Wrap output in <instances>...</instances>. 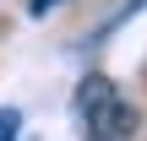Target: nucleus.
<instances>
[{
    "label": "nucleus",
    "instance_id": "nucleus-1",
    "mask_svg": "<svg viewBox=\"0 0 147 141\" xmlns=\"http://www.w3.org/2000/svg\"><path fill=\"white\" fill-rule=\"evenodd\" d=\"M76 120L87 125L93 141H131L136 136V109L120 98V87L109 76H82L76 82Z\"/></svg>",
    "mask_w": 147,
    "mask_h": 141
},
{
    "label": "nucleus",
    "instance_id": "nucleus-2",
    "mask_svg": "<svg viewBox=\"0 0 147 141\" xmlns=\"http://www.w3.org/2000/svg\"><path fill=\"white\" fill-rule=\"evenodd\" d=\"M22 136V114L16 109H0V141H16Z\"/></svg>",
    "mask_w": 147,
    "mask_h": 141
},
{
    "label": "nucleus",
    "instance_id": "nucleus-3",
    "mask_svg": "<svg viewBox=\"0 0 147 141\" xmlns=\"http://www.w3.org/2000/svg\"><path fill=\"white\" fill-rule=\"evenodd\" d=\"M49 5H60V0H27V11H33V16H44Z\"/></svg>",
    "mask_w": 147,
    "mask_h": 141
}]
</instances>
